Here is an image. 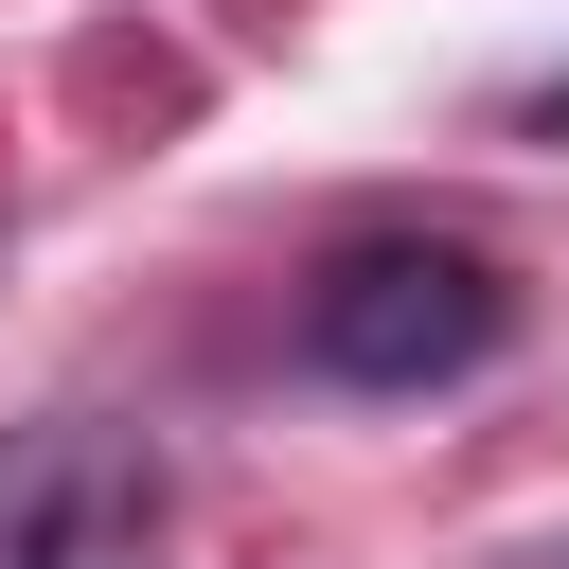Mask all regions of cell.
Returning <instances> with one entry per match:
<instances>
[{
  "label": "cell",
  "mask_w": 569,
  "mask_h": 569,
  "mask_svg": "<svg viewBox=\"0 0 569 569\" xmlns=\"http://www.w3.org/2000/svg\"><path fill=\"white\" fill-rule=\"evenodd\" d=\"M498 338V267L480 249H338L320 302H302V356L356 373V391H427Z\"/></svg>",
  "instance_id": "obj_1"
}]
</instances>
